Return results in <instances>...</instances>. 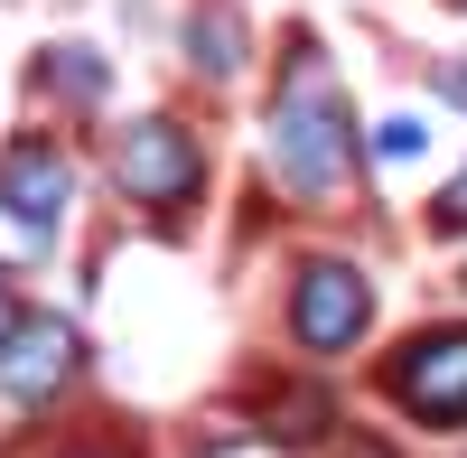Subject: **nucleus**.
<instances>
[{"label":"nucleus","instance_id":"nucleus-6","mask_svg":"<svg viewBox=\"0 0 467 458\" xmlns=\"http://www.w3.org/2000/svg\"><path fill=\"white\" fill-rule=\"evenodd\" d=\"M75 365H85V347H75V328H66V318H19L10 337H0V374H10V402H47Z\"/></svg>","mask_w":467,"mask_h":458},{"label":"nucleus","instance_id":"nucleus-10","mask_svg":"<svg viewBox=\"0 0 467 458\" xmlns=\"http://www.w3.org/2000/svg\"><path fill=\"white\" fill-rule=\"evenodd\" d=\"M440 94H449V103H467V66H440Z\"/></svg>","mask_w":467,"mask_h":458},{"label":"nucleus","instance_id":"nucleus-4","mask_svg":"<svg viewBox=\"0 0 467 458\" xmlns=\"http://www.w3.org/2000/svg\"><path fill=\"white\" fill-rule=\"evenodd\" d=\"M112 178H122V197H140V206H187L206 187V150L178 122H131L122 150H112Z\"/></svg>","mask_w":467,"mask_h":458},{"label":"nucleus","instance_id":"nucleus-8","mask_svg":"<svg viewBox=\"0 0 467 458\" xmlns=\"http://www.w3.org/2000/svg\"><path fill=\"white\" fill-rule=\"evenodd\" d=\"M420 122H374V160H420Z\"/></svg>","mask_w":467,"mask_h":458},{"label":"nucleus","instance_id":"nucleus-1","mask_svg":"<svg viewBox=\"0 0 467 458\" xmlns=\"http://www.w3.org/2000/svg\"><path fill=\"white\" fill-rule=\"evenodd\" d=\"M271 160H281V187L290 197H346V178H356V131H346V103L327 85L318 57H290L281 75V103H271Z\"/></svg>","mask_w":467,"mask_h":458},{"label":"nucleus","instance_id":"nucleus-3","mask_svg":"<svg viewBox=\"0 0 467 458\" xmlns=\"http://www.w3.org/2000/svg\"><path fill=\"white\" fill-rule=\"evenodd\" d=\"M365 318H374V290H365V272L356 262H308L299 272V290H290V337L308 356H346L365 337Z\"/></svg>","mask_w":467,"mask_h":458},{"label":"nucleus","instance_id":"nucleus-11","mask_svg":"<svg viewBox=\"0 0 467 458\" xmlns=\"http://www.w3.org/2000/svg\"><path fill=\"white\" fill-rule=\"evenodd\" d=\"M19 328V299H10V281H0V337H10Z\"/></svg>","mask_w":467,"mask_h":458},{"label":"nucleus","instance_id":"nucleus-9","mask_svg":"<svg viewBox=\"0 0 467 458\" xmlns=\"http://www.w3.org/2000/svg\"><path fill=\"white\" fill-rule=\"evenodd\" d=\"M440 224H467V169L449 178V197H440Z\"/></svg>","mask_w":467,"mask_h":458},{"label":"nucleus","instance_id":"nucleus-7","mask_svg":"<svg viewBox=\"0 0 467 458\" xmlns=\"http://www.w3.org/2000/svg\"><path fill=\"white\" fill-rule=\"evenodd\" d=\"M187 37H197V47H187V57H197V75H234V37H244V28H234V10H224V0H206Z\"/></svg>","mask_w":467,"mask_h":458},{"label":"nucleus","instance_id":"nucleus-2","mask_svg":"<svg viewBox=\"0 0 467 458\" xmlns=\"http://www.w3.org/2000/svg\"><path fill=\"white\" fill-rule=\"evenodd\" d=\"M383 393H393L411 422H431V431H467V328L411 337L393 356V374H383Z\"/></svg>","mask_w":467,"mask_h":458},{"label":"nucleus","instance_id":"nucleus-5","mask_svg":"<svg viewBox=\"0 0 467 458\" xmlns=\"http://www.w3.org/2000/svg\"><path fill=\"white\" fill-rule=\"evenodd\" d=\"M66 160L47 141H19V150H0V215H19V253L47 244V224L66 215Z\"/></svg>","mask_w":467,"mask_h":458}]
</instances>
